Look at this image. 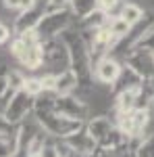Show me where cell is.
Returning <instances> with one entry per match:
<instances>
[{
	"label": "cell",
	"instance_id": "obj_1",
	"mask_svg": "<svg viewBox=\"0 0 154 157\" xmlns=\"http://www.w3.org/2000/svg\"><path fill=\"white\" fill-rule=\"evenodd\" d=\"M60 38L65 40L67 50H69V67L79 75V82L88 84L92 78H94V61L90 55V48L83 40L81 32H73L71 27L65 29Z\"/></svg>",
	"mask_w": 154,
	"mask_h": 157
},
{
	"label": "cell",
	"instance_id": "obj_2",
	"mask_svg": "<svg viewBox=\"0 0 154 157\" xmlns=\"http://www.w3.org/2000/svg\"><path fill=\"white\" fill-rule=\"evenodd\" d=\"M36 120L42 128V132L48 136H54L59 140H65L73 134H77L79 130L85 128V121H77V120H69L65 115L56 113V109L52 111H44V113H36Z\"/></svg>",
	"mask_w": 154,
	"mask_h": 157
},
{
	"label": "cell",
	"instance_id": "obj_3",
	"mask_svg": "<svg viewBox=\"0 0 154 157\" xmlns=\"http://www.w3.org/2000/svg\"><path fill=\"white\" fill-rule=\"evenodd\" d=\"M4 103V109H2V117L9 121L11 126H19L23 124L25 117L29 113H34V97H29L23 88L13 92V90H6V94L2 98Z\"/></svg>",
	"mask_w": 154,
	"mask_h": 157
},
{
	"label": "cell",
	"instance_id": "obj_4",
	"mask_svg": "<svg viewBox=\"0 0 154 157\" xmlns=\"http://www.w3.org/2000/svg\"><path fill=\"white\" fill-rule=\"evenodd\" d=\"M71 19L73 13L69 11V6H63V9H50L44 13L42 21L38 25V34L40 38H56L60 36L65 29L71 27Z\"/></svg>",
	"mask_w": 154,
	"mask_h": 157
},
{
	"label": "cell",
	"instance_id": "obj_5",
	"mask_svg": "<svg viewBox=\"0 0 154 157\" xmlns=\"http://www.w3.org/2000/svg\"><path fill=\"white\" fill-rule=\"evenodd\" d=\"M125 65H129L144 82H154V52L146 48H131L125 55Z\"/></svg>",
	"mask_w": 154,
	"mask_h": 157
},
{
	"label": "cell",
	"instance_id": "obj_6",
	"mask_svg": "<svg viewBox=\"0 0 154 157\" xmlns=\"http://www.w3.org/2000/svg\"><path fill=\"white\" fill-rule=\"evenodd\" d=\"M42 48H44V63H48L50 67H54L59 71L69 67V50H67V44L60 36L44 38Z\"/></svg>",
	"mask_w": 154,
	"mask_h": 157
},
{
	"label": "cell",
	"instance_id": "obj_7",
	"mask_svg": "<svg viewBox=\"0 0 154 157\" xmlns=\"http://www.w3.org/2000/svg\"><path fill=\"white\" fill-rule=\"evenodd\" d=\"M54 109H56V113L77 121H88V113H90V107L85 105V101L73 97V94L54 97Z\"/></svg>",
	"mask_w": 154,
	"mask_h": 157
},
{
	"label": "cell",
	"instance_id": "obj_8",
	"mask_svg": "<svg viewBox=\"0 0 154 157\" xmlns=\"http://www.w3.org/2000/svg\"><path fill=\"white\" fill-rule=\"evenodd\" d=\"M121 69H123V63H119L113 55L100 57L98 61H94V80L100 82V84L113 86L117 82Z\"/></svg>",
	"mask_w": 154,
	"mask_h": 157
},
{
	"label": "cell",
	"instance_id": "obj_9",
	"mask_svg": "<svg viewBox=\"0 0 154 157\" xmlns=\"http://www.w3.org/2000/svg\"><path fill=\"white\" fill-rule=\"evenodd\" d=\"M65 140H67V145L73 149V153H75V155H79V157H94L96 151H98L96 140L85 132V128L79 130L77 134L69 136V138H65Z\"/></svg>",
	"mask_w": 154,
	"mask_h": 157
},
{
	"label": "cell",
	"instance_id": "obj_10",
	"mask_svg": "<svg viewBox=\"0 0 154 157\" xmlns=\"http://www.w3.org/2000/svg\"><path fill=\"white\" fill-rule=\"evenodd\" d=\"M44 13H46V9L40 6V4L34 6V9H29V11L19 13V17H17L15 23H13V32L19 36V34L29 32V29H38V25H40V21H42Z\"/></svg>",
	"mask_w": 154,
	"mask_h": 157
},
{
	"label": "cell",
	"instance_id": "obj_11",
	"mask_svg": "<svg viewBox=\"0 0 154 157\" xmlns=\"http://www.w3.org/2000/svg\"><path fill=\"white\" fill-rule=\"evenodd\" d=\"M23 132L25 126H15L11 134H0V157H15L23 147Z\"/></svg>",
	"mask_w": 154,
	"mask_h": 157
},
{
	"label": "cell",
	"instance_id": "obj_12",
	"mask_svg": "<svg viewBox=\"0 0 154 157\" xmlns=\"http://www.w3.org/2000/svg\"><path fill=\"white\" fill-rule=\"evenodd\" d=\"M113 130H115V121L110 117H106V115H96V117H90L85 121V132L96 140V145L102 138H106Z\"/></svg>",
	"mask_w": 154,
	"mask_h": 157
},
{
	"label": "cell",
	"instance_id": "obj_13",
	"mask_svg": "<svg viewBox=\"0 0 154 157\" xmlns=\"http://www.w3.org/2000/svg\"><path fill=\"white\" fill-rule=\"evenodd\" d=\"M79 86H81L79 75L73 71L71 67H67V69H63V71H56V88H54V94H56V97L73 94Z\"/></svg>",
	"mask_w": 154,
	"mask_h": 157
},
{
	"label": "cell",
	"instance_id": "obj_14",
	"mask_svg": "<svg viewBox=\"0 0 154 157\" xmlns=\"http://www.w3.org/2000/svg\"><path fill=\"white\" fill-rule=\"evenodd\" d=\"M17 61L21 63V67L29 69V71L40 69L44 65V48H42V42L40 44H34V46H27V50Z\"/></svg>",
	"mask_w": 154,
	"mask_h": 157
},
{
	"label": "cell",
	"instance_id": "obj_15",
	"mask_svg": "<svg viewBox=\"0 0 154 157\" xmlns=\"http://www.w3.org/2000/svg\"><path fill=\"white\" fill-rule=\"evenodd\" d=\"M140 86H144V80L138 75V73L131 69L129 65H125L123 63V69H121V73H119L117 82L113 84V90H115V94H117L119 90H127V88H140Z\"/></svg>",
	"mask_w": 154,
	"mask_h": 157
},
{
	"label": "cell",
	"instance_id": "obj_16",
	"mask_svg": "<svg viewBox=\"0 0 154 157\" xmlns=\"http://www.w3.org/2000/svg\"><path fill=\"white\" fill-rule=\"evenodd\" d=\"M140 90H142V86H140V88H127V90H119L117 94H115V111H123V113L133 111V109H135V105H138Z\"/></svg>",
	"mask_w": 154,
	"mask_h": 157
},
{
	"label": "cell",
	"instance_id": "obj_17",
	"mask_svg": "<svg viewBox=\"0 0 154 157\" xmlns=\"http://www.w3.org/2000/svg\"><path fill=\"white\" fill-rule=\"evenodd\" d=\"M106 27L110 29V34H113V38L117 40V46H119L125 38L129 36V32H131V27H133V25L127 23V19H123L121 15H110Z\"/></svg>",
	"mask_w": 154,
	"mask_h": 157
},
{
	"label": "cell",
	"instance_id": "obj_18",
	"mask_svg": "<svg viewBox=\"0 0 154 157\" xmlns=\"http://www.w3.org/2000/svg\"><path fill=\"white\" fill-rule=\"evenodd\" d=\"M108 19H110V15H106L100 9H94L90 15H85L83 19H79L77 23H79V29H98V27L108 25Z\"/></svg>",
	"mask_w": 154,
	"mask_h": 157
},
{
	"label": "cell",
	"instance_id": "obj_19",
	"mask_svg": "<svg viewBox=\"0 0 154 157\" xmlns=\"http://www.w3.org/2000/svg\"><path fill=\"white\" fill-rule=\"evenodd\" d=\"M119 15H121L123 19H127V23L135 25V23H140L144 17H146V11H144L138 2H125V4H121Z\"/></svg>",
	"mask_w": 154,
	"mask_h": 157
},
{
	"label": "cell",
	"instance_id": "obj_20",
	"mask_svg": "<svg viewBox=\"0 0 154 157\" xmlns=\"http://www.w3.org/2000/svg\"><path fill=\"white\" fill-rule=\"evenodd\" d=\"M96 9V0H71L69 2V11L73 13V17H77V21L83 19L85 15Z\"/></svg>",
	"mask_w": 154,
	"mask_h": 157
},
{
	"label": "cell",
	"instance_id": "obj_21",
	"mask_svg": "<svg viewBox=\"0 0 154 157\" xmlns=\"http://www.w3.org/2000/svg\"><path fill=\"white\" fill-rule=\"evenodd\" d=\"M4 80H6V86H9V90L17 92V90H21V88H23L25 75H23L21 71H17V69H11V71H6Z\"/></svg>",
	"mask_w": 154,
	"mask_h": 157
},
{
	"label": "cell",
	"instance_id": "obj_22",
	"mask_svg": "<svg viewBox=\"0 0 154 157\" xmlns=\"http://www.w3.org/2000/svg\"><path fill=\"white\" fill-rule=\"evenodd\" d=\"M23 90L29 94V97L36 98L38 94H42L44 92V88H42V82H40V78H25L23 82Z\"/></svg>",
	"mask_w": 154,
	"mask_h": 157
},
{
	"label": "cell",
	"instance_id": "obj_23",
	"mask_svg": "<svg viewBox=\"0 0 154 157\" xmlns=\"http://www.w3.org/2000/svg\"><path fill=\"white\" fill-rule=\"evenodd\" d=\"M119 6H121V0H96V9L104 11L106 15H115Z\"/></svg>",
	"mask_w": 154,
	"mask_h": 157
},
{
	"label": "cell",
	"instance_id": "obj_24",
	"mask_svg": "<svg viewBox=\"0 0 154 157\" xmlns=\"http://www.w3.org/2000/svg\"><path fill=\"white\" fill-rule=\"evenodd\" d=\"M40 82H42L44 92H52V94H54V88H56V73H44V75H40Z\"/></svg>",
	"mask_w": 154,
	"mask_h": 157
},
{
	"label": "cell",
	"instance_id": "obj_25",
	"mask_svg": "<svg viewBox=\"0 0 154 157\" xmlns=\"http://www.w3.org/2000/svg\"><path fill=\"white\" fill-rule=\"evenodd\" d=\"M9 50H11V55L15 57V59H19V57L23 55L25 50H27V44H25L23 40H21V38L17 36V38H15V40L11 42V48H9Z\"/></svg>",
	"mask_w": 154,
	"mask_h": 157
},
{
	"label": "cell",
	"instance_id": "obj_26",
	"mask_svg": "<svg viewBox=\"0 0 154 157\" xmlns=\"http://www.w3.org/2000/svg\"><path fill=\"white\" fill-rule=\"evenodd\" d=\"M42 157H59V151H56V145H44L42 151H40Z\"/></svg>",
	"mask_w": 154,
	"mask_h": 157
},
{
	"label": "cell",
	"instance_id": "obj_27",
	"mask_svg": "<svg viewBox=\"0 0 154 157\" xmlns=\"http://www.w3.org/2000/svg\"><path fill=\"white\" fill-rule=\"evenodd\" d=\"M38 6V0H19V4H17V11L23 13V11H29V9H34Z\"/></svg>",
	"mask_w": 154,
	"mask_h": 157
},
{
	"label": "cell",
	"instance_id": "obj_28",
	"mask_svg": "<svg viewBox=\"0 0 154 157\" xmlns=\"http://www.w3.org/2000/svg\"><path fill=\"white\" fill-rule=\"evenodd\" d=\"M9 38H11V29H9V25L0 23V44L9 42Z\"/></svg>",
	"mask_w": 154,
	"mask_h": 157
},
{
	"label": "cell",
	"instance_id": "obj_29",
	"mask_svg": "<svg viewBox=\"0 0 154 157\" xmlns=\"http://www.w3.org/2000/svg\"><path fill=\"white\" fill-rule=\"evenodd\" d=\"M13 130H15V126H11L9 121L4 120L2 115H0V134H11Z\"/></svg>",
	"mask_w": 154,
	"mask_h": 157
},
{
	"label": "cell",
	"instance_id": "obj_30",
	"mask_svg": "<svg viewBox=\"0 0 154 157\" xmlns=\"http://www.w3.org/2000/svg\"><path fill=\"white\" fill-rule=\"evenodd\" d=\"M71 0H48V6L50 9H63V6H69Z\"/></svg>",
	"mask_w": 154,
	"mask_h": 157
},
{
	"label": "cell",
	"instance_id": "obj_31",
	"mask_svg": "<svg viewBox=\"0 0 154 157\" xmlns=\"http://www.w3.org/2000/svg\"><path fill=\"white\" fill-rule=\"evenodd\" d=\"M94 157H121V155H119L117 151H102V149H98Z\"/></svg>",
	"mask_w": 154,
	"mask_h": 157
},
{
	"label": "cell",
	"instance_id": "obj_32",
	"mask_svg": "<svg viewBox=\"0 0 154 157\" xmlns=\"http://www.w3.org/2000/svg\"><path fill=\"white\" fill-rule=\"evenodd\" d=\"M2 4H4V9L17 11V4H19V0H2Z\"/></svg>",
	"mask_w": 154,
	"mask_h": 157
},
{
	"label": "cell",
	"instance_id": "obj_33",
	"mask_svg": "<svg viewBox=\"0 0 154 157\" xmlns=\"http://www.w3.org/2000/svg\"><path fill=\"white\" fill-rule=\"evenodd\" d=\"M6 90H9L6 80H4V78H0V103H2V98H4V94H6Z\"/></svg>",
	"mask_w": 154,
	"mask_h": 157
},
{
	"label": "cell",
	"instance_id": "obj_34",
	"mask_svg": "<svg viewBox=\"0 0 154 157\" xmlns=\"http://www.w3.org/2000/svg\"><path fill=\"white\" fill-rule=\"evenodd\" d=\"M27 157H42L40 153H31V155H27Z\"/></svg>",
	"mask_w": 154,
	"mask_h": 157
}]
</instances>
